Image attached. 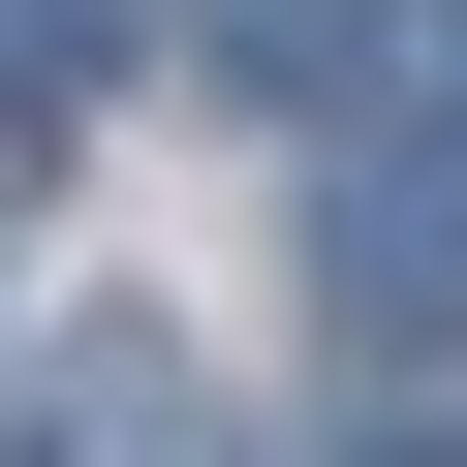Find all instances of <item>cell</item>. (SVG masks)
Returning a JSON list of instances; mask_svg holds the SVG:
<instances>
[{
    "label": "cell",
    "instance_id": "obj_1",
    "mask_svg": "<svg viewBox=\"0 0 467 467\" xmlns=\"http://www.w3.org/2000/svg\"><path fill=\"white\" fill-rule=\"evenodd\" d=\"M218 63H250V94H343V63H374V0H218Z\"/></svg>",
    "mask_w": 467,
    "mask_h": 467
},
{
    "label": "cell",
    "instance_id": "obj_2",
    "mask_svg": "<svg viewBox=\"0 0 467 467\" xmlns=\"http://www.w3.org/2000/svg\"><path fill=\"white\" fill-rule=\"evenodd\" d=\"M94 94V0H0V125H63Z\"/></svg>",
    "mask_w": 467,
    "mask_h": 467
}]
</instances>
